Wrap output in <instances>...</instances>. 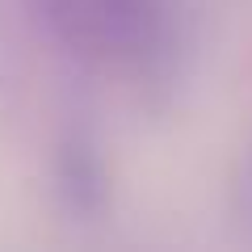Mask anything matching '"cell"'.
<instances>
[{
	"mask_svg": "<svg viewBox=\"0 0 252 252\" xmlns=\"http://www.w3.org/2000/svg\"><path fill=\"white\" fill-rule=\"evenodd\" d=\"M231 210L240 219L244 231H252V135L240 152V164H235V177H231Z\"/></svg>",
	"mask_w": 252,
	"mask_h": 252,
	"instance_id": "cell-4",
	"label": "cell"
},
{
	"mask_svg": "<svg viewBox=\"0 0 252 252\" xmlns=\"http://www.w3.org/2000/svg\"><path fill=\"white\" fill-rule=\"evenodd\" d=\"M51 189L72 219H101L109 210V168L89 135H67L55 147Z\"/></svg>",
	"mask_w": 252,
	"mask_h": 252,
	"instance_id": "cell-2",
	"label": "cell"
},
{
	"mask_svg": "<svg viewBox=\"0 0 252 252\" xmlns=\"http://www.w3.org/2000/svg\"><path fill=\"white\" fill-rule=\"evenodd\" d=\"M97 21L105 55H122L156 80L172 72L181 42L172 0H97Z\"/></svg>",
	"mask_w": 252,
	"mask_h": 252,
	"instance_id": "cell-1",
	"label": "cell"
},
{
	"mask_svg": "<svg viewBox=\"0 0 252 252\" xmlns=\"http://www.w3.org/2000/svg\"><path fill=\"white\" fill-rule=\"evenodd\" d=\"M34 21L72 55H105L101 51V21H97V0H26Z\"/></svg>",
	"mask_w": 252,
	"mask_h": 252,
	"instance_id": "cell-3",
	"label": "cell"
}]
</instances>
